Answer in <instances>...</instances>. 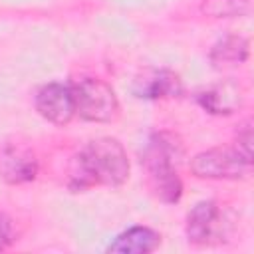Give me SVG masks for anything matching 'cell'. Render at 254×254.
<instances>
[{
    "label": "cell",
    "instance_id": "obj_11",
    "mask_svg": "<svg viewBox=\"0 0 254 254\" xmlns=\"http://www.w3.org/2000/svg\"><path fill=\"white\" fill-rule=\"evenodd\" d=\"M248 54H250L248 40L238 34H230L212 46L210 62L214 65H238L248 60Z\"/></svg>",
    "mask_w": 254,
    "mask_h": 254
},
{
    "label": "cell",
    "instance_id": "obj_3",
    "mask_svg": "<svg viewBox=\"0 0 254 254\" xmlns=\"http://www.w3.org/2000/svg\"><path fill=\"white\" fill-rule=\"evenodd\" d=\"M75 115L91 123H109L119 113V101L113 87L97 77H83L71 83Z\"/></svg>",
    "mask_w": 254,
    "mask_h": 254
},
{
    "label": "cell",
    "instance_id": "obj_10",
    "mask_svg": "<svg viewBox=\"0 0 254 254\" xmlns=\"http://www.w3.org/2000/svg\"><path fill=\"white\" fill-rule=\"evenodd\" d=\"M196 99L200 107L212 115H230L240 105V89L236 83L224 81L198 93Z\"/></svg>",
    "mask_w": 254,
    "mask_h": 254
},
{
    "label": "cell",
    "instance_id": "obj_12",
    "mask_svg": "<svg viewBox=\"0 0 254 254\" xmlns=\"http://www.w3.org/2000/svg\"><path fill=\"white\" fill-rule=\"evenodd\" d=\"M250 0H202L200 12L208 18H242L250 12Z\"/></svg>",
    "mask_w": 254,
    "mask_h": 254
},
{
    "label": "cell",
    "instance_id": "obj_6",
    "mask_svg": "<svg viewBox=\"0 0 254 254\" xmlns=\"http://www.w3.org/2000/svg\"><path fill=\"white\" fill-rule=\"evenodd\" d=\"M36 111L54 125H67L75 115V101L71 83H46L34 97Z\"/></svg>",
    "mask_w": 254,
    "mask_h": 254
},
{
    "label": "cell",
    "instance_id": "obj_7",
    "mask_svg": "<svg viewBox=\"0 0 254 254\" xmlns=\"http://www.w3.org/2000/svg\"><path fill=\"white\" fill-rule=\"evenodd\" d=\"M38 175V159L34 151L22 145H6L0 151V177L8 185H24Z\"/></svg>",
    "mask_w": 254,
    "mask_h": 254
},
{
    "label": "cell",
    "instance_id": "obj_1",
    "mask_svg": "<svg viewBox=\"0 0 254 254\" xmlns=\"http://www.w3.org/2000/svg\"><path fill=\"white\" fill-rule=\"evenodd\" d=\"M129 169L123 145L113 137H97L79 151L69 189L83 190L99 185L121 187L129 179Z\"/></svg>",
    "mask_w": 254,
    "mask_h": 254
},
{
    "label": "cell",
    "instance_id": "obj_5",
    "mask_svg": "<svg viewBox=\"0 0 254 254\" xmlns=\"http://www.w3.org/2000/svg\"><path fill=\"white\" fill-rule=\"evenodd\" d=\"M250 161L244 159L236 147H216L196 153L190 159V171L198 179L214 181H236L248 175Z\"/></svg>",
    "mask_w": 254,
    "mask_h": 254
},
{
    "label": "cell",
    "instance_id": "obj_2",
    "mask_svg": "<svg viewBox=\"0 0 254 254\" xmlns=\"http://www.w3.org/2000/svg\"><path fill=\"white\" fill-rule=\"evenodd\" d=\"M181 155V145L169 133H155L145 151H143V165L147 169V177L151 189L155 190L157 198L175 204L183 196V183L175 167V159Z\"/></svg>",
    "mask_w": 254,
    "mask_h": 254
},
{
    "label": "cell",
    "instance_id": "obj_8",
    "mask_svg": "<svg viewBox=\"0 0 254 254\" xmlns=\"http://www.w3.org/2000/svg\"><path fill=\"white\" fill-rule=\"evenodd\" d=\"M161 244V234L149 226H131L121 232L109 246L107 252L113 254H149Z\"/></svg>",
    "mask_w": 254,
    "mask_h": 254
},
{
    "label": "cell",
    "instance_id": "obj_14",
    "mask_svg": "<svg viewBox=\"0 0 254 254\" xmlns=\"http://www.w3.org/2000/svg\"><path fill=\"white\" fill-rule=\"evenodd\" d=\"M12 242H14V224L4 212H0V250H6Z\"/></svg>",
    "mask_w": 254,
    "mask_h": 254
},
{
    "label": "cell",
    "instance_id": "obj_13",
    "mask_svg": "<svg viewBox=\"0 0 254 254\" xmlns=\"http://www.w3.org/2000/svg\"><path fill=\"white\" fill-rule=\"evenodd\" d=\"M236 149L238 153L252 163V127L250 121H244L236 131Z\"/></svg>",
    "mask_w": 254,
    "mask_h": 254
},
{
    "label": "cell",
    "instance_id": "obj_9",
    "mask_svg": "<svg viewBox=\"0 0 254 254\" xmlns=\"http://www.w3.org/2000/svg\"><path fill=\"white\" fill-rule=\"evenodd\" d=\"M183 85L177 73L169 69H151L143 75V79H137L135 93L143 99H163V97H177L181 95Z\"/></svg>",
    "mask_w": 254,
    "mask_h": 254
},
{
    "label": "cell",
    "instance_id": "obj_4",
    "mask_svg": "<svg viewBox=\"0 0 254 254\" xmlns=\"http://www.w3.org/2000/svg\"><path fill=\"white\" fill-rule=\"evenodd\" d=\"M232 220L216 200H200L187 214V238L192 244L208 246L228 240Z\"/></svg>",
    "mask_w": 254,
    "mask_h": 254
}]
</instances>
